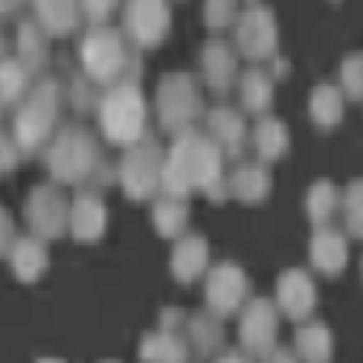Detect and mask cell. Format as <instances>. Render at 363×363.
I'll return each instance as SVG.
<instances>
[{
    "label": "cell",
    "mask_w": 363,
    "mask_h": 363,
    "mask_svg": "<svg viewBox=\"0 0 363 363\" xmlns=\"http://www.w3.org/2000/svg\"><path fill=\"white\" fill-rule=\"evenodd\" d=\"M143 125V99L134 90H116L105 102V128L113 140H134Z\"/></svg>",
    "instance_id": "cell-1"
},
{
    "label": "cell",
    "mask_w": 363,
    "mask_h": 363,
    "mask_svg": "<svg viewBox=\"0 0 363 363\" xmlns=\"http://www.w3.org/2000/svg\"><path fill=\"white\" fill-rule=\"evenodd\" d=\"M128 29L131 35L143 44H155L163 38L166 23H169V9L163 0H131L128 6Z\"/></svg>",
    "instance_id": "cell-2"
},
{
    "label": "cell",
    "mask_w": 363,
    "mask_h": 363,
    "mask_svg": "<svg viewBox=\"0 0 363 363\" xmlns=\"http://www.w3.org/2000/svg\"><path fill=\"white\" fill-rule=\"evenodd\" d=\"M238 41L250 55H264L274 47V18L264 9H253L238 23Z\"/></svg>",
    "instance_id": "cell-3"
},
{
    "label": "cell",
    "mask_w": 363,
    "mask_h": 363,
    "mask_svg": "<svg viewBox=\"0 0 363 363\" xmlns=\"http://www.w3.org/2000/svg\"><path fill=\"white\" fill-rule=\"evenodd\" d=\"M317 267H323L325 274H337V270L346 267L349 259V247H346V238L337 230H320L314 238V250H311Z\"/></svg>",
    "instance_id": "cell-4"
},
{
    "label": "cell",
    "mask_w": 363,
    "mask_h": 363,
    "mask_svg": "<svg viewBox=\"0 0 363 363\" xmlns=\"http://www.w3.org/2000/svg\"><path fill=\"white\" fill-rule=\"evenodd\" d=\"M311 113L323 128L337 125L343 119V90H337L335 84L317 87L314 96H311Z\"/></svg>",
    "instance_id": "cell-5"
},
{
    "label": "cell",
    "mask_w": 363,
    "mask_h": 363,
    "mask_svg": "<svg viewBox=\"0 0 363 363\" xmlns=\"http://www.w3.org/2000/svg\"><path fill=\"white\" fill-rule=\"evenodd\" d=\"M123 58V50H119V41L111 33H96L94 44H90V67H94L99 76H111L113 67Z\"/></svg>",
    "instance_id": "cell-6"
},
{
    "label": "cell",
    "mask_w": 363,
    "mask_h": 363,
    "mask_svg": "<svg viewBox=\"0 0 363 363\" xmlns=\"http://www.w3.org/2000/svg\"><path fill=\"white\" fill-rule=\"evenodd\" d=\"M343 213H346V230L354 238H363V177L349 184L343 198Z\"/></svg>",
    "instance_id": "cell-7"
},
{
    "label": "cell",
    "mask_w": 363,
    "mask_h": 363,
    "mask_svg": "<svg viewBox=\"0 0 363 363\" xmlns=\"http://www.w3.org/2000/svg\"><path fill=\"white\" fill-rule=\"evenodd\" d=\"M340 82H343V94L349 99H363V52H352L343 58Z\"/></svg>",
    "instance_id": "cell-8"
},
{
    "label": "cell",
    "mask_w": 363,
    "mask_h": 363,
    "mask_svg": "<svg viewBox=\"0 0 363 363\" xmlns=\"http://www.w3.org/2000/svg\"><path fill=\"white\" fill-rule=\"evenodd\" d=\"M337 189L331 186V184H317L314 192H311V201H308V209H311V216L317 221H328V216L335 213V206H337Z\"/></svg>",
    "instance_id": "cell-9"
},
{
    "label": "cell",
    "mask_w": 363,
    "mask_h": 363,
    "mask_svg": "<svg viewBox=\"0 0 363 363\" xmlns=\"http://www.w3.org/2000/svg\"><path fill=\"white\" fill-rule=\"evenodd\" d=\"M285 288H288V302L294 308H306V306H311V299H314V288H311V282L306 279V277H288L285 279Z\"/></svg>",
    "instance_id": "cell-10"
},
{
    "label": "cell",
    "mask_w": 363,
    "mask_h": 363,
    "mask_svg": "<svg viewBox=\"0 0 363 363\" xmlns=\"http://www.w3.org/2000/svg\"><path fill=\"white\" fill-rule=\"evenodd\" d=\"M206 67H209V79H213V82L227 79V73H230V55H227L221 47H209V52H206Z\"/></svg>",
    "instance_id": "cell-11"
},
{
    "label": "cell",
    "mask_w": 363,
    "mask_h": 363,
    "mask_svg": "<svg viewBox=\"0 0 363 363\" xmlns=\"http://www.w3.org/2000/svg\"><path fill=\"white\" fill-rule=\"evenodd\" d=\"M233 18V0H206V21L209 23H227Z\"/></svg>",
    "instance_id": "cell-12"
},
{
    "label": "cell",
    "mask_w": 363,
    "mask_h": 363,
    "mask_svg": "<svg viewBox=\"0 0 363 363\" xmlns=\"http://www.w3.org/2000/svg\"><path fill=\"white\" fill-rule=\"evenodd\" d=\"M282 140H285V134H282L279 125H264L262 128V148L264 151H274L277 155V151L282 148Z\"/></svg>",
    "instance_id": "cell-13"
},
{
    "label": "cell",
    "mask_w": 363,
    "mask_h": 363,
    "mask_svg": "<svg viewBox=\"0 0 363 363\" xmlns=\"http://www.w3.org/2000/svg\"><path fill=\"white\" fill-rule=\"evenodd\" d=\"M247 84H250L247 96H250V99H256V105H262V102L267 99V90H264V79H256V76H250V79H247Z\"/></svg>",
    "instance_id": "cell-14"
},
{
    "label": "cell",
    "mask_w": 363,
    "mask_h": 363,
    "mask_svg": "<svg viewBox=\"0 0 363 363\" xmlns=\"http://www.w3.org/2000/svg\"><path fill=\"white\" fill-rule=\"evenodd\" d=\"M87 6H90V12H94V15L105 18V12L113 6V0H87Z\"/></svg>",
    "instance_id": "cell-15"
},
{
    "label": "cell",
    "mask_w": 363,
    "mask_h": 363,
    "mask_svg": "<svg viewBox=\"0 0 363 363\" xmlns=\"http://www.w3.org/2000/svg\"><path fill=\"white\" fill-rule=\"evenodd\" d=\"M201 262V250H192V247H186V253H184V264L186 267H195Z\"/></svg>",
    "instance_id": "cell-16"
},
{
    "label": "cell",
    "mask_w": 363,
    "mask_h": 363,
    "mask_svg": "<svg viewBox=\"0 0 363 363\" xmlns=\"http://www.w3.org/2000/svg\"><path fill=\"white\" fill-rule=\"evenodd\" d=\"M360 270H363V262H360Z\"/></svg>",
    "instance_id": "cell-17"
}]
</instances>
